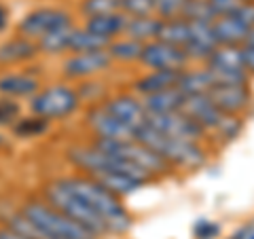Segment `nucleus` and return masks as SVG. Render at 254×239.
<instances>
[{"label":"nucleus","instance_id":"f257e3e1","mask_svg":"<svg viewBox=\"0 0 254 239\" xmlns=\"http://www.w3.org/2000/svg\"><path fill=\"white\" fill-rule=\"evenodd\" d=\"M62 180L72 190H76V193L100 214L102 220L106 222L110 235H123L131 229V214L125 210V205L121 203V197L110 193L100 182H95L93 178L87 176V174L85 176H68Z\"/></svg>","mask_w":254,"mask_h":239},{"label":"nucleus","instance_id":"f03ea898","mask_svg":"<svg viewBox=\"0 0 254 239\" xmlns=\"http://www.w3.org/2000/svg\"><path fill=\"white\" fill-rule=\"evenodd\" d=\"M136 140H140L148 148H153L157 155H161L174 170L180 167V170H187V172H195L208 161V153L203 148V142L165 135L161 131L153 129L148 123L136 131Z\"/></svg>","mask_w":254,"mask_h":239},{"label":"nucleus","instance_id":"7ed1b4c3","mask_svg":"<svg viewBox=\"0 0 254 239\" xmlns=\"http://www.w3.org/2000/svg\"><path fill=\"white\" fill-rule=\"evenodd\" d=\"M43 193H45V201H49L53 208H58L60 212L66 214V216L76 220L81 227H85L87 231H91L95 237L110 235L106 222L102 220L100 214L95 212L91 205L76 193V190L70 188L62 178L49 182V184L45 186Z\"/></svg>","mask_w":254,"mask_h":239},{"label":"nucleus","instance_id":"20e7f679","mask_svg":"<svg viewBox=\"0 0 254 239\" xmlns=\"http://www.w3.org/2000/svg\"><path fill=\"white\" fill-rule=\"evenodd\" d=\"M21 212L34 222L36 227H41L47 233L55 235L58 239H98L91 231L81 227L76 220L66 216L58 208H53L49 201H41V199H30L23 203Z\"/></svg>","mask_w":254,"mask_h":239},{"label":"nucleus","instance_id":"39448f33","mask_svg":"<svg viewBox=\"0 0 254 239\" xmlns=\"http://www.w3.org/2000/svg\"><path fill=\"white\" fill-rule=\"evenodd\" d=\"M81 95L68 85H53L47 89L38 91L30 102L32 115H38L47 121H58L66 119L78 108Z\"/></svg>","mask_w":254,"mask_h":239},{"label":"nucleus","instance_id":"423d86ee","mask_svg":"<svg viewBox=\"0 0 254 239\" xmlns=\"http://www.w3.org/2000/svg\"><path fill=\"white\" fill-rule=\"evenodd\" d=\"M70 23H72V17L68 11L55 9V6H43V9H34L28 15H23L17 23V34L38 43L43 36L51 34L53 30L70 26Z\"/></svg>","mask_w":254,"mask_h":239},{"label":"nucleus","instance_id":"0eeeda50","mask_svg":"<svg viewBox=\"0 0 254 239\" xmlns=\"http://www.w3.org/2000/svg\"><path fill=\"white\" fill-rule=\"evenodd\" d=\"M140 63L148 70H172V72H180V70L189 68V55L182 47L163 43L155 38V41L144 43V49L140 55Z\"/></svg>","mask_w":254,"mask_h":239},{"label":"nucleus","instance_id":"6e6552de","mask_svg":"<svg viewBox=\"0 0 254 239\" xmlns=\"http://www.w3.org/2000/svg\"><path fill=\"white\" fill-rule=\"evenodd\" d=\"M85 123L95 135V140H133L136 131L129 125H125L121 119H117L106 104H95L87 110Z\"/></svg>","mask_w":254,"mask_h":239},{"label":"nucleus","instance_id":"1a4fd4ad","mask_svg":"<svg viewBox=\"0 0 254 239\" xmlns=\"http://www.w3.org/2000/svg\"><path fill=\"white\" fill-rule=\"evenodd\" d=\"M146 123L153 129L161 131L165 135H174V138H185L193 142H203L208 138V133L201 129V125L193 121L189 115H185L182 110L176 113H165V115H148L146 113Z\"/></svg>","mask_w":254,"mask_h":239},{"label":"nucleus","instance_id":"9d476101","mask_svg":"<svg viewBox=\"0 0 254 239\" xmlns=\"http://www.w3.org/2000/svg\"><path fill=\"white\" fill-rule=\"evenodd\" d=\"M216 108L225 115L242 117L252 106L250 85H214L208 93Z\"/></svg>","mask_w":254,"mask_h":239},{"label":"nucleus","instance_id":"9b49d317","mask_svg":"<svg viewBox=\"0 0 254 239\" xmlns=\"http://www.w3.org/2000/svg\"><path fill=\"white\" fill-rule=\"evenodd\" d=\"M110 53L104 51H89V53H72L70 58L64 61L62 66V72L66 78H87V76H93L98 72H104V70L110 66Z\"/></svg>","mask_w":254,"mask_h":239},{"label":"nucleus","instance_id":"f8f14e48","mask_svg":"<svg viewBox=\"0 0 254 239\" xmlns=\"http://www.w3.org/2000/svg\"><path fill=\"white\" fill-rule=\"evenodd\" d=\"M180 110L185 115H189L193 121L199 123L201 129L208 135L216 129L218 123L222 121V117H225V113H220V110L216 108V104L212 102V98L208 93H203V95H187Z\"/></svg>","mask_w":254,"mask_h":239},{"label":"nucleus","instance_id":"ddd939ff","mask_svg":"<svg viewBox=\"0 0 254 239\" xmlns=\"http://www.w3.org/2000/svg\"><path fill=\"white\" fill-rule=\"evenodd\" d=\"M189 28H190V36L185 47L189 60L205 63L210 55L214 53V49L218 47L216 34H214V26L208 21H189Z\"/></svg>","mask_w":254,"mask_h":239},{"label":"nucleus","instance_id":"4468645a","mask_svg":"<svg viewBox=\"0 0 254 239\" xmlns=\"http://www.w3.org/2000/svg\"><path fill=\"white\" fill-rule=\"evenodd\" d=\"M104 104L110 113H113L117 119H121L125 125H129L133 131H138L146 125V110L142 106V100L133 98V95L121 93V95L110 98L108 102H104Z\"/></svg>","mask_w":254,"mask_h":239},{"label":"nucleus","instance_id":"2eb2a0df","mask_svg":"<svg viewBox=\"0 0 254 239\" xmlns=\"http://www.w3.org/2000/svg\"><path fill=\"white\" fill-rule=\"evenodd\" d=\"M214 34H216L218 45H231V47H244L246 36H248V26L237 17V15H222L214 19Z\"/></svg>","mask_w":254,"mask_h":239},{"label":"nucleus","instance_id":"dca6fc26","mask_svg":"<svg viewBox=\"0 0 254 239\" xmlns=\"http://www.w3.org/2000/svg\"><path fill=\"white\" fill-rule=\"evenodd\" d=\"M38 87V78L28 72H6L0 76V95L6 98H34Z\"/></svg>","mask_w":254,"mask_h":239},{"label":"nucleus","instance_id":"f3484780","mask_svg":"<svg viewBox=\"0 0 254 239\" xmlns=\"http://www.w3.org/2000/svg\"><path fill=\"white\" fill-rule=\"evenodd\" d=\"M41 51L36 41H30L26 36H15L0 45V66H13V63H21L32 60Z\"/></svg>","mask_w":254,"mask_h":239},{"label":"nucleus","instance_id":"a211bd4d","mask_svg":"<svg viewBox=\"0 0 254 239\" xmlns=\"http://www.w3.org/2000/svg\"><path fill=\"white\" fill-rule=\"evenodd\" d=\"M127 23V15L121 13H108V15H95V17H87L85 30H89L91 34L106 38V41H115V38L123 36Z\"/></svg>","mask_w":254,"mask_h":239},{"label":"nucleus","instance_id":"6ab92c4d","mask_svg":"<svg viewBox=\"0 0 254 239\" xmlns=\"http://www.w3.org/2000/svg\"><path fill=\"white\" fill-rule=\"evenodd\" d=\"M87 176L93 178L95 182H100L102 186L108 188L110 193H115L117 197H129L144 186V182L127 176L123 172H93V174H87Z\"/></svg>","mask_w":254,"mask_h":239},{"label":"nucleus","instance_id":"aec40b11","mask_svg":"<svg viewBox=\"0 0 254 239\" xmlns=\"http://www.w3.org/2000/svg\"><path fill=\"white\" fill-rule=\"evenodd\" d=\"M142 106L148 115H165V113H176L182 108L185 95L180 93L178 87H170V89L150 93V95H142Z\"/></svg>","mask_w":254,"mask_h":239},{"label":"nucleus","instance_id":"412c9836","mask_svg":"<svg viewBox=\"0 0 254 239\" xmlns=\"http://www.w3.org/2000/svg\"><path fill=\"white\" fill-rule=\"evenodd\" d=\"M176 87L180 89V93L185 95H203V93H210L214 81H212V74L208 68H185L178 76V83Z\"/></svg>","mask_w":254,"mask_h":239},{"label":"nucleus","instance_id":"4be33fe9","mask_svg":"<svg viewBox=\"0 0 254 239\" xmlns=\"http://www.w3.org/2000/svg\"><path fill=\"white\" fill-rule=\"evenodd\" d=\"M203 66L210 68V70H246L244 47L218 45ZM246 72H248V70H246Z\"/></svg>","mask_w":254,"mask_h":239},{"label":"nucleus","instance_id":"5701e85b","mask_svg":"<svg viewBox=\"0 0 254 239\" xmlns=\"http://www.w3.org/2000/svg\"><path fill=\"white\" fill-rule=\"evenodd\" d=\"M180 72H172V70H150L148 74L140 76L138 81L133 83V89L140 93V98L142 95H150V93L170 89V87H176Z\"/></svg>","mask_w":254,"mask_h":239},{"label":"nucleus","instance_id":"b1692460","mask_svg":"<svg viewBox=\"0 0 254 239\" xmlns=\"http://www.w3.org/2000/svg\"><path fill=\"white\" fill-rule=\"evenodd\" d=\"M159 28H161V17H157V15H144V17H129L127 15L123 36H129L140 43H148L157 38Z\"/></svg>","mask_w":254,"mask_h":239},{"label":"nucleus","instance_id":"393cba45","mask_svg":"<svg viewBox=\"0 0 254 239\" xmlns=\"http://www.w3.org/2000/svg\"><path fill=\"white\" fill-rule=\"evenodd\" d=\"M0 218H2V225H4V227L17 231V233L26 235V237H30V239H58L55 235L43 231L41 227H36L34 222H32L21 210H6V212L0 214Z\"/></svg>","mask_w":254,"mask_h":239},{"label":"nucleus","instance_id":"a878e982","mask_svg":"<svg viewBox=\"0 0 254 239\" xmlns=\"http://www.w3.org/2000/svg\"><path fill=\"white\" fill-rule=\"evenodd\" d=\"M189 36H190V28H189V21L185 17L161 19V28H159V34H157L159 41L185 49L187 43H189Z\"/></svg>","mask_w":254,"mask_h":239},{"label":"nucleus","instance_id":"bb28decb","mask_svg":"<svg viewBox=\"0 0 254 239\" xmlns=\"http://www.w3.org/2000/svg\"><path fill=\"white\" fill-rule=\"evenodd\" d=\"M74 26H64V28H58L53 30L51 34L43 36L38 41V49L47 55H60L64 51H70V41H72V34H74Z\"/></svg>","mask_w":254,"mask_h":239},{"label":"nucleus","instance_id":"cd10ccee","mask_svg":"<svg viewBox=\"0 0 254 239\" xmlns=\"http://www.w3.org/2000/svg\"><path fill=\"white\" fill-rule=\"evenodd\" d=\"M142 49H144V43L133 41L129 36H121V38L110 41L106 51L110 53V58L117 61H140Z\"/></svg>","mask_w":254,"mask_h":239},{"label":"nucleus","instance_id":"c85d7f7f","mask_svg":"<svg viewBox=\"0 0 254 239\" xmlns=\"http://www.w3.org/2000/svg\"><path fill=\"white\" fill-rule=\"evenodd\" d=\"M244 129V119L242 117H235V115H225L222 121L218 123V127L214 129L208 138L218 146H225L229 142H233L237 135L242 133Z\"/></svg>","mask_w":254,"mask_h":239},{"label":"nucleus","instance_id":"c756f323","mask_svg":"<svg viewBox=\"0 0 254 239\" xmlns=\"http://www.w3.org/2000/svg\"><path fill=\"white\" fill-rule=\"evenodd\" d=\"M108 45H110V41H106V38L95 36L85 28H76L74 34H72V41H70V51L72 53L104 51V49H108Z\"/></svg>","mask_w":254,"mask_h":239},{"label":"nucleus","instance_id":"7c9ffc66","mask_svg":"<svg viewBox=\"0 0 254 239\" xmlns=\"http://www.w3.org/2000/svg\"><path fill=\"white\" fill-rule=\"evenodd\" d=\"M182 17L187 21H208V23H214V19L218 17L214 13L212 4L208 0H187L185 4V11H182Z\"/></svg>","mask_w":254,"mask_h":239},{"label":"nucleus","instance_id":"2f4dec72","mask_svg":"<svg viewBox=\"0 0 254 239\" xmlns=\"http://www.w3.org/2000/svg\"><path fill=\"white\" fill-rule=\"evenodd\" d=\"M49 127V121L38 115H32V117H26V119H19L17 123L13 125V131L15 135L19 138H34V135H43Z\"/></svg>","mask_w":254,"mask_h":239},{"label":"nucleus","instance_id":"473e14b6","mask_svg":"<svg viewBox=\"0 0 254 239\" xmlns=\"http://www.w3.org/2000/svg\"><path fill=\"white\" fill-rule=\"evenodd\" d=\"M81 11L85 17H95V15L121 13V0H83Z\"/></svg>","mask_w":254,"mask_h":239},{"label":"nucleus","instance_id":"72a5a7b5","mask_svg":"<svg viewBox=\"0 0 254 239\" xmlns=\"http://www.w3.org/2000/svg\"><path fill=\"white\" fill-rule=\"evenodd\" d=\"M187 0H155V15L161 19H176L182 17Z\"/></svg>","mask_w":254,"mask_h":239},{"label":"nucleus","instance_id":"f704fd0d","mask_svg":"<svg viewBox=\"0 0 254 239\" xmlns=\"http://www.w3.org/2000/svg\"><path fill=\"white\" fill-rule=\"evenodd\" d=\"M121 11L129 17L155 15V0H121Z\"/></svg>","mask_w":254,"mask_h":239},{"label":"nucleus","instance_id":"c9c22d12","mask_svg":"<svg viewBox=\"0 0 254 239\" xmlns=\"http://www.w3.org/2000/svg\"><path fill=\"white\" fill-rule=\"evenodd\" d=\"M19 113L21 106L15 102V98H6V95L0 98V127L15 125L19 121Z\"/></svg>","mask_w":254,"mask_h":239},{"label":"nucleus","instance_id":"e433bc0d","mask_svg":"<svg viewBox=\"0 0 254 239\" xmlns=\"http://www.w3.org/2000/svg\"><path fill=\"white\" fill-rule=\"evenodd\" d=\"M218 233H220V225H216V222H212L208 218H199L193 225L195 239H214V237H218Z\"/></svg>","mask_w":254,"mask_h":239},{"label":"nucleus","instance_id":"4c0bfd02","mask_svg":"<svg viewBox=\"0 0 254 239\" xmlns=\"http://www.w3.org/2000/svg\"><path fill=\"white\" fill-rule=\"evenodd\" d=\"M208 2L212 4L214 13L222 17V15H235L246 0H208Z\"/></svg>","mask_w":254,"mask_h":239},{"label":"nucleus","instance_id":"58836bf2","mask_svg":"<svg viewBox=\"0 0 254 239\" xmlns=\"http://www.w3.org/2000/svg\"><path fill=\"white\" fill-rule=\"evenodd\" d=\"M248 28H254V0H246V2L240 6V11L235 13Z\"/></svg>","mask_w":254,"mask_h":239},{"label":"nucleus","instance_id":"ea45409f","mask_svg":"<svg viewBox=\"0 0 254 239\" xmlns=\"http://www.w3.org/2000/svg\"><path fill=\"white\" fill-rule=\"evenodd\" d=\"M244 63L248 74L254 76V47H244Z\"/></svg>","mask_w":254,"mask_h":239},{"label":"nucleus","instance_id":"a19ab883","mask_svg":"<svg viewBox=\"0 0 254 239\" xmlns=\"http://www.w3.org/2000/svg\"><path fill=\"white\" fill-rule=\"evenodd\" d=\"M0 239H30V237L21 235V233H17V231H13V229L2 225V227H0Z\"/></svg>","mask_w":254,"mask_h":239},{"label":"nucleus","instance_id":"79ce46f5","mask_svg":"<svg viewBox=\"0 0 254 239\" xmlns=\"http://www.w3.org/2000/svg\"><path fill=\"white\" fill-rule=\"evenodd\" d=\"M6 23H9V9L4 4H0V32L6 28Z\"/></svg>","mask_w":254,"mask_h":239},{"label":"nucleus","instance_id":"37998d69","mask_svg":"<svg viewBox=\"0 0 254 239\" xmlns=\"http://www.w3.org/2000/svg\"><path fill=\"white\" fill-rule=\"evenodd\" d=\"M244 47H254V28H250V30H248V36H246Z\"/></svg>","mask_w":254,"mask_h":239},{"label":"nucleus","instance_id":"c03bdc74","mask_svg":"<svg viewBox=\"0 0 254 239\" xmlns=\"http://www.w3.org/2000/svg\"><path fill=\"white\" fill-rule=\"evenodd\" d=\"M246 239H254V229H252V231L248 229V233H246Z\"/></svg>","mask_w":254,"mask_h":239}]
</instances>
